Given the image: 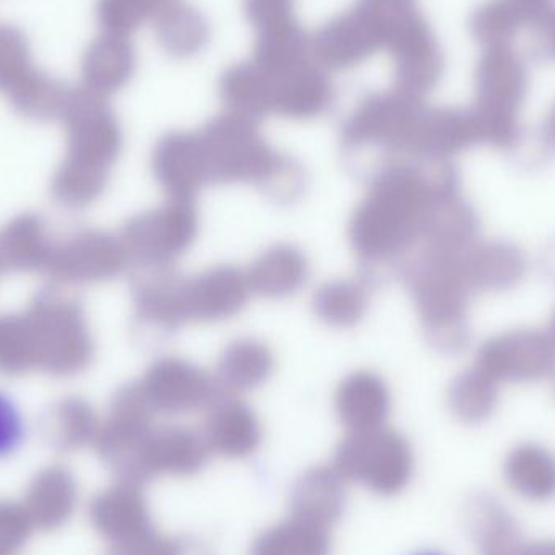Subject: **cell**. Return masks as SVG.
Returning a JSON list of instances; mask_svg holds the SVG:
<instances>
[{
    "label": "cell",
    "instance_id": "1f68e13d",
    "mask_svg": "<svg viewBox=\"0 0 555 555\" xmlns=\"http://www.w3.org/2000/svg\"><path fill=\"white\" fill-rule=\"evenodd\" d=\"M518 26L520 22L505 0L486 3L475 13L472 22L473 35L489 49L505 48Z\"/></svg>",
    "mask_w": 555,
    "mask_h": 555
},
{
    "label": "cell",
    "instance_id": "f35d334b",
    "mask_svg": "<svg viewBox=\"0 0 555 555\" xmlns=\"http://www.w3.org/2000/svg\"><path fill=\"white\" fill-rule=\"evenodd\" d=\"M541 270L547 280L555 283V240L547 244L546 249L541 254Z\"/></svg>",
    "mask_w": 555,
    "mask_h": 555
},
{
    "label": "cell",
    "instance_id": "603a6c76",
    "mask_svg": "<svg viewBox=\"0 0 555 555\" xmlns=\"http://www.w3.org/2000/svg\"><path fill=\"white\" fill-rule=\"evenodd\" d=\"M152 413L142 390L130 391L120 403L113 424L104 433L101 453L120 476L129 468L145 437L152 433Z\"/></svg>",
    "mask_w": 555,
    "mask_h": 555
},
{
    "label": "cell",
    "instance_id": "f1b7e54d",
    "mask_svg": "<svg viewBox=\"0 0 555 555\" xmlns=\"http://www.w3.org/2000/svg\"><path fill=\"white\" fill-rule=\"evenodd\" d=\"M207 20L184 3L175 2L158 15L159 41L169 54L188 57L201 51L208 41Z\"/></svg>",
    "mask_w": 555,
    "mask_h": 555
},
{
    "label": "cell",
    "instance_id": "5b68a950",
    "mask_svg": "<svg viewBox=\"0 0 555 555\" xmlns=\"http://www.w3.org/2000/svg\"><path fill=\"white\" fill-rule=\"evenodd\" d=\"M413 452L403 436L382 426L349 433L336 449L333 468L375 494L393 495L410 482Z\"/></svg>",
    "mask_w": 555,
    "mask_h": 555
},
{
    "label": "cell",
    "instance_id": "7c38bea8",
    "mask_svg": "<svg viewBox=\"0 0 555 555\" xmlns=\"http://www.w3.org/2000/svg\"><path fill=\"white\" fill-rule=\"evenodd\" d=\"M153 172L169 201L195 202L198 192L208 185L201 135L171 132L163 137L153 153Z\"/></svg>",
    "mask_w": 555,
    "mask_h": 555
},
{
    "label": "cell",
    "instance_id": "e575fe53",
    "mask_svg": "<svg viewBox=\"0 0 555 555\" xmlns=\"http://www.w3.org/2000/svg\"><path fill=\"white\" fill-rule=\"evenodd\" d=\"M246 13L259 31H266L294 20L293 0H246Z\"/></svg>",
    "mask_w": 555,
    "mask_h": 555
},
{
    "label": "cell",
    "instance_id": "5bb4252c",
    "mask_svg": "<svg viewBox=\"0 0 555 555\" xmlns=\"http://www.w3.org/2000/svg\"><path fill=\"white\" fill-rule=\"evenodd\" d=\"M90 521L94 530L113 546L152 531L149 507L140 485L122 479L93 499Z\"/></svg>",
    "mask_w": 555,
    "mask_h": 555
},
{
    "label": "cell",
    "instance_id": "ba28073f",
    "mask_svg": "<svg viewBox=\"0 0 555 555\" xmlns=\"http://www.w3.org/2000/svg\"><path fill=\"white\" fill-rule=\"evenodd\" d=\"M247 273L231 266H218L201 275L176 281V315L179 325L214 323L237 315L249 302Z\"/></svg>",
    "mask_w": 555,
    "mask_h": 555
},
{
    "label": "cell",
    "instance_id": "d6986e66",
    "mask_svg": "<svg viewBox=\"0 0 555 555\" xmlns=\"http://www.w3.org/2000/svg\"><path fill=\"white\" fill-rule=\"evenodd\" d=\"M390 410V390L374 372H352L336 388V416L349 433L385 426Z\"/></svg>",
    "mask_w": 555,
    "mask_h": 555
},
{
    "label": "cell",
    "instance_id": "3957f363",
    "mask_svg": "<svg viewBox=\"0 0 555 555\" xmlns=\"http://www.w3.org/2000/svg\"><path fill=\"white\" fill-rule=\"evenodd\" d=\"M469 247L423 246L404 269V281L427 341L447 356L465 351L472 338L468 307L473 293L463 269Z\"/></svg>",
    "mask_w": 555,
    "mask_h": 555
},
{
    "label": "cell",
    "instance_id": "74e56055",
    "mask_svg": "<svg viewBox=\"0 0 555 555\" xmlns=\"http://www.w3.org/2000/svg\"><path fill=\"white\" fill-rule=\"evenodd\" d=\"M551 2L553 0H505L520 25L521 23H534L546 18Z\"/></svg>",
    "mask_w": 555,
    "mask_h": 555
},
{
    "label": "cell",
    "instance_id": "ab89813d",
    "mask_svg": "<svg viewBox=\"0 0 555 555\" xmlns=\"http://www.w3.org/2000/svg\"><path fill=\"white\" fill-rule=\"evenodd\" d=\"M551 44H553V51L555 52V18L551 23Z\"/></svg>",
    "mask_w": 555,
    "mask_h": 555
},
{
    "label": "cell",
    "instance_id": "30bf717a",
    "mask_svg": "<svg viewBox=\"0 0 555 555\" xmlns=\"http://www.w3.org/2000/svg\"><path fill=\"white\" fill-rule=\"evenodd\" d=\"M198 236L195 202L168 201L165 207L137 218L129 230L133 253L155 267H169L181 259Z\"/></svg>",
    "mask_w": 555,
    "mask_h": 555
},
{
    "label": "cell",
    "instance_id": "4fadbf2b",
    "mask_svg": "<svg viewBox=\"0 0 555 555\" xmlns=\"http://www.w3.org/2000/svg\"><path fill=\"white\" fill-rule=\"evenodd\" d=\"M395 83L397 91L423 100L442 75V54L423 18L408 28L393 44Z\"/></svg>",
    "mask_w": 555,
    "mask_h": 555
},
{
    "label": "cell",
    "instance_id": "4316f807",
    "mask_svg": "<svg viewBox=\"0 0 555 555\" xmlns=\"http://www.w3.org/2000/svg\"><path fill=\"white\" fill-rule=\"evenodd\" d=\"M328 528L291 517L263 531L254 541L250 555H328Z\"/></svg>",
    "mask_w": 555,
    "mask_h": 555
},
{
    "label": "cell",
    "instance_id": "277c9868",
    "mask_svg": "<svg viewBox=\"0 0 555 555\" xmlns=\"http://www.w3.org/2000/svg\"><path fill=\"white\" fill-rule=\"evenodd\" d=\"M525 93L527 74L520 59L507 46L488 49L476 72V103L469 111L479 145H517Z\"/></svg>",
    "mask_w": 555,
    "mask_h": 555
},
{
    "label": "cell",
    "instance_id": "6da1fadb",
    "mask_svg": "<svg viewBox=\"0 0 555 555\" xmlns=\"http://www.w3.org/2000/svg\"><path fill=\"white\" fill-rule=\"evenodd\" d=\"M462 192L459 171L443 163L388 159L349 220L348 237L364 266H388L423 243L440 205Z\"/></svg>",
    "mask_w": 555,
    "mask_h": 555
},
{
    "label": "cell",
    "instance_id": "52a82bcc",
    "mask_svg": "<svg viewBox=\"0 0 555 555\" xmlns=\"http://www.w3.org/2000/svg\"><path fill=\"white\" fill-rule=\"evenodd\" d=\"M473 367L498 385L543 380L555 371V343L541 330L499 333L479 346Z\"/></svg>",
    "mask_w": 555,
    "mask_h": 555
},
{
    "label": "cell",
    "instance_id": "d4e9b609",
    "mask_svg": "<svg viewBox=\"0 0 555 555\" xmlns=\"http://www.w3.org/2000/svg\"><path fill=\"white\" fill-rule=\"evenodd\" d=\"M220 93L228 113L254 122L273 113L272 77L256 62L231 67L221 78Z\"/></svg>",
    "mask_w": 555,
    "mask_h": 555
},
{
    "label": "cell",
    "instance_id": "44dd1931",
    "mask_svg": "<svg viewBox=\"0 0 555 555\" xmlns=\"http://www.w3.org/2000/svg\"><path fill=\"white\" fill-rule=\"evenodd\" d=\"M309 275V260L299 247L276 244L254 260L247 280L253 293L269 299H284L299 293Z\"/></svg>",
    "mask_w": 555,
    "mask_h": 555
},
{
    "label": "cell",
    "instance_id": "8d00e7d4",
    "mask_svg": "<svg viewBox=\"0 0 555 555\" xmlns=\"http://www.w3.org/2000/svg\"><path fill=\"white\" fill-rule=\"evenodd\" d=\"M23 430L25 424L18 408L12 398L0 393V459L18 449L23 440Z\"/></svg>",
    "mask_w": 555,
    "mask_h": 555
},
{
    "label": "cell",
    "instance_id": "7402d4cb",
    "mask_svg": "<svg viewBox=\"0 0 555 555\" xmlns=\"http://www.w3.org/2000/svg\"><path fill=\"white\" fill-rule=\"evenodd\" d=\"M345 479L335 468L317 466L300 476L291 495V514L328 528L345 508Z\"/></svg>",
    "mask_w": 555,
    "mask_h": 555
},
{
    "label": "cell",
    "instance_id": "484cf974",
    "mask_svg": "<svg viewBox=\"0 0 555 555\" xmlns=\"http://www.w3.org/2000/svg\"><path fill=\"white\" fill-rule=\"evenodd\" d=\"M313 313L326 325L351 328L369 309V287L361 280L326 281L313 294Z\"/></svg>",
    "mask_w": 555,
    "mask_h": 555
},
{
    "label": "cell",
    "instance_id": "4dcf8cb0",
    "mask_svg": "<svg viewBox=\"0 0 555 555\" xmlns=\"http://www.w3.org/2000/svg\"><path fill=\"white\" fill-rule=\"evenodd\" d=\"M508 481L528 498H546L555 491V456L543 447L524 443L508 455Z\"/></svg>",
    "mask_w": 555,
    "mask_h": 555
},
{
    "label": "cell",
    "instance_id": "836d02e7",
    "mask_svg": "<svg viewBox=\"0 0 555 555\" xmlns=\"http://www.w3.org/2000/svg\"><path fill=\"white\" fill-rule=\"evenodd\" d=\"M33 525L23 505L0 501V555H16L28 543Z\"/></svg>",
    "mask_w": 555,
    "mask_h": 555
},
{
    "label": "cell",
    "instance_id": "7bdbcfd3",
    "mask_svg": "<svg viewBox=\"0 0 555 555\" xmlns=\"http://www.w3.org/2000/svg\"><path fill=\"white\" fill-rule=\"evenodd\" d=\"M426 555H433V554H426Z\"/></svg>",
    "mask_w": 555,
    "mask_h": 555
},
{
    "label": "cell",
    "instance_id": "f546056e",
    "mask_svg": "<svg viewBox=\"0 0 555 555\" xmlns=\"http://www.w3.org/2000/svg\"><path fill=\"white\" fill-rule=\"evenodd\" d=\"M499 403V385L476 371L462 372L449 388V406L466 424H478L494 414Z\"/></svg>",
    "mask_w": 555,
    "mask_h": 555
},
{
    "label": "cell",
    "instance_id": "83f0119b",
    "mask_svg": "<svg viewBox=\"0 0 555 555\" xmlns=\"http://www.w3.org/2000/svg\"><path fill=\"white\" fill-rule=\"evenodd\" d=\"M310 39L294 20L260 31L254 61L269 75L281 74L309 61Z\"/></svg>",
    "mask_w": 555,
    "mask_h": 555
},
{
    "label": "cell",
    "instance_id": "8fae6325",
    "mask_svg": "<svg viewBox=\"0 0 555 555\" xmlns=\"http://www.w3.org/2000/svg\"><path fill=\"white\" fill-rule=\"evenodd\" d=\"M204 436L182 426L152 429L120 479L142 485L156 476H191L201 472L210 455Z\"/></svg>",
    "mask_w": 555,
    "mask_h": 555
},
{
    "label": "cell",
    "instance_id": "60d3db41",
    "mask_svg": "<svg viewBox=\"0 0 555 555\" xmlns=\"http://www.w3.org/2000/svg\"><path fill=\"white\" fill-rule=\"evenodd\" d=\"M547 332H550L551 338H553L555 343V313L553 320H551L550 330H547Z\"/></svg>",
    "mask_w": 555,
    "mask_h": 555
},
{
    "label": "cell",
    "instance_id": "ffe728a7",
    "mask_svg": "<svg viewBox=\"0 0 555 555\" xmlns=\"http://www.w3.org/2000/svg\"><path fill=\"white\" fill-rule=\"evenodd\" d=\"M77 504L78 486L74 476L62 468H49L33 479L22 505L33 528L55 531L70 520Z\"/></svg>",
    "mask_w": 555,
    "mask_h": 555
},
{
    "label": "cell",
    "instance_id": "8992f818",
    "mask_svg": "<svg viewBox=\"0 0 555 555\" xmlns=\"http://www.w3.org/2000/svg\"><path fill=\"white\" fill-rule=\"evenodd\" d=\"M426 106L400 91L365 98L343 126L346 150L384 149L393 156H408Z\"/></svg>",
    "mask_w": 555,
    "mask_h": 555
},
{
    "label": "cell",
    "instance_id": "9c48e42d",
    "mask_svg": "<svg viewBox=\"0 0 555 555\" xmlns=\"http://www.w3.org/2000/svg\"><path fill=\"white\" fill-rule=\"evenodd\" d=\"M220 387L194 362L168 356L149 369L142 393L153 411L176 416L210 408L223 395Z\"/></svg>",
    "mask_w": 555,
    "mask_h": 555
},
{
    "label": "cell",
    "instance_id": "d6a6232c",
    "mask_svg": "<svg viewBox=\"0 0 555 555\" xmlns=\"http://www.w3.org/2000/svg\"><path fill=\"white\" fill-rule=\"evenodd\" d=\"M178 276L168 273L162 280L155 281L146 287L142 297V309L146 319L155 322L156 325L172 332L178 330L179 322L176 315L175 289Z\"/></svg>",
    "mask_w": 555,
    "mask_h": 555
},
{
    "label": "cell",
    "instance_id": "2e32d148",
    "mask_svg": "<svg viewBox=\"0 0 555 555\" xmlns=\"http://www.w3.org/2000/svg\"><path fill=\"white\" fill-rule=\"evenodd\" d=\"M202 436L210 452L228 459H244L259 449L262 426L249 404L223 393L208 408Z\"/></svg>",
    "mask_w": 555,
    "mask_h": 555
},
{
    "label": "cell",
    "instance_id": "cb8c5ba5",
    "mask_svg": "<svg viewBox=\"0 0 555 555\" xmlns=\"http://www.w3.org/2000/svg\"><path fill=\"white\" fill-rule=\"evenodd\" d=\"M275 369L272 349L256 338L231 341L218 361V384L228 391H249L262 387Z\"/></svg>",
    "mask_w": 555,
    "mask_h": 555
},
{
    "label": "cell",
    "instance_id": "9a60e30c",
    "mask_svg": "<svg viewBox=\"0 0 555 555\" xmlns=\"http://www.w3.org/2000/svg\"><path fill=\"white\" fill-rule=\"evenodd\" d=\"M380 48L384 46L374 26L356 7L320 28L310 39V52L320 67L335 70L352 67Z\"/></svg>",
    "mask_w": 555,
    "mask_h": 555
},
{
    "label": "cell",
    "instance_id": "ac0fdd59",
    "mask_svg": "<svg viewBox=\"0 0 555 555\" xmlns=\"http://www.w3.org/2000/svg\"><path fill=\"white\" fill-rule=\"evenodd\" d=\"M463 269L473 296L502 293L524 281L528 259L517 244L502 240H479L465 254Z\"/></svg>",
    "mask_w": 555,
    "mask_h": 555
},
{
    "label": "cell",
    "instance_id": "b9f144b4",
    "mask_svg": "<svg viewBox=\"0 0 555 555\" xmlns=\"http://www.w3.org/2000/svg\"><path fill=\"white\" fill-rule=\"evenodd\" d=\"M553 375H554V377H555V371H554V374H553Z\"/></svg>",
    "mask_w": 555,
    "mask_h": 555
},
{
    "label": "cell",
    "instance_id": "7a4b0ae2",
    "mask_svg": "<svg viewBox=\"0 0 555 555\" xmlns=\"http://www.w3.org/2000/svg\"><path fill=\"white\" fill-rule=\"evenodd\" d=\"M208 184H254L275 201H294L302 192L304 172L275 152L254 120L224 113L201 133Z\"/></svg>",
    "mask_w": 555,
    "mask_h": 555
},
{
    "label": "cell",
    "instance_id": "e0dca14e",
    "mask_svg": "<svg viewBox=\"0 0 555 555\" xmlns=\"http://www.w3.org/2000/svg\"><path fill=\"white\" fill-rule=\"evenodd\" d=\"M270 77L273 81V113L286 119H315L332 107L333 87L319 64L306 61Z\"/></svg>",
    "mask_w": 555,
    "mask_h": 555
},
{
    "label": "cell",
    "instance_id": "d590c367",
    "mask_svg": "<svg viewBox=\"0 0 555 555\" xmlns=\"http://www.w3.org/2000/svg\"><path fill=\"white\" fill-rule=\"evenodd\" d=\"M109 555H185V547L152 530L127 543L114 544Z\"/></svg>",
    "mask_w": 555,
    "mask_h": 555
}]
</instances>
